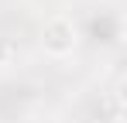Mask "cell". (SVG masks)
Returning <instances> with one entry per match:
<instances>
[{"label": "cell", "mask_w": 127, "mask_h": 123, "mask_svg": "<svg viewBox=\"0 0 127 123\" xmlns=\"http://www.w3.org/2000/svg\"><path fill=\"white\" fill-rule=\"evenodd\" d=\"M72 41H76V34H72L69 20H52L48 24V31H45V48L48 51H69Z\"/></svg>", "instance_id": "1"}, {"label": "cell", "mask_w": 127, "mask_h": 123, "mask_svg": "<svg viewBox=\"0 0 127 123\" xmlns=\"http://www.w3.org/2000/svg\"><path fill=\"white\" fill-rule=\"evenodd\" d=\"M3 55H7V44H3V41H0V62H3Z\"/></svg>", "instance_id": "2"}]
</instances>
